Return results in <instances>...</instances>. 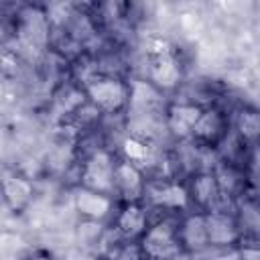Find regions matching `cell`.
I'll use <instances>...</instances> for the list:
<instances>
[{"label": "cell", "mask_w": 260, "mask_h": 260, "mask_svg": "<svg viewBox=\"0 0 260 260\" xmlns=\"http://www.w3.org/2000/svg\"><path fill=\"white\" fill-rule=\"evenodd\" d=\"M181 248H183V244L179 238V230H175L167 221H160L142 234L140 250H142V256L148 260L175 258L181 254Z\"/></svg>", "instance_id": "1"}, {"label": "cell", "mask_w": 260, "mask_h": 260, "mask_svg": "<svg viewBox=\"0 0 260 260\" xmlns=\"http://www.w3.org/2000/svg\"><path fill=\"white\" fill-rule=\"evenodd\" d=\"M83 187L100 191V193H108L114 189L116 185V165L112 162V156L104 150L93 152L85 167H83Z\"/></svg>", "instance_id": "2"}, {"label": "cell", "mask_w": 260, "mask_h": 260, "mask_svg": "<svg viewBox=\"0 0 260 260\" xmlns=\"http://www.w3.org/2000/svg\"><path fill=\"white\" fill-rule=\"evenodd\" d=\"M87 95L98 108L106 112H116L128 102L130 91L122 81L112 77H102L87 83Z\"/></svg>", "instance_id": "3"}, {"label": "cell", "mask_w": 260, "mask_h": 260, "mask_svg": "<svg viewBox=\"0 0 260 260\" xmlns=\"http://www.w3.org/2000/svg\"><path fill=\"white\" fill-rule=\"evenodd\" d=\"M73 201H75V209L85 217V219H91V221H98V219H104L112 207V201L106 193H100V191H93V189H87V187H81L75 191L73 195Z\"/></svg>", "instance_id": "4"}, {"label": "cell", "mask_w": 260, "mask_h": 260, "mask_svg": "<svg viewBox=\"0 0 260 260\" xmlns=\"http://www.w3.org/2000/svg\"><path fill=\"white\" fill-rule=\"evenodd\" d=\"M207 236H209V246H232L238 242V223L234 221L232 215L228 213H207Z\"/></svg>", "instance_id": "5"}, {"label": "cell", "mask_w": 260, "mask_h": 260, "mask_svg": "<svg viewBox=\"0 0 260 260\" xmlns=\"http://www.w3.org/2000/svg\"><path fill=\"white\" fill-rule=\"evenodd\" d=\"M179 238L183 248L191 252H201L209 246V236H207V219L205 215H189L181 228H179Z\"/></svg>", "instance_id": "6"}, {"label": "cell", "mask_w": 260, "mask_h": 260, "mask_svg": "<svg viewBox=\"0 0 260 260\" xmlns=\"http://www.w3.org/2000/svg\"><path fill=\"white\" fill-rule=\"evenodd\" d=\"M203 110L197 108V106H189V104H175L169 108V116H167V124H169V130L183 138L187 134H191L201 118Z\"/></svg>", "instance_id": "7"}, {"label": "cell", "mask_w": 260, "mask_h": 260, "mask_svg": "<svg viewBox=\"0 0 260 260\" xmlns=\"http://www.w3.org/2000/svg\"><path fill=\"white\" fill-rule=\"evenodd\" d=\"M181 77V69H179V63L175 61V57L169 53V51H162V53H156L152 65H150V79L154 85L158 87H173L177 85Z\"/></svg>", "instance_id": "8"}, {"label": "cell", "mask_w": 260, "mask_h": 260, "mask_svg": "<svg viewBox=\"0 0 260 260\" xmlns=\"http://www.w3.org/2000/svg\"><path fill=\"white\" fill-rule=\"evenodd\" d=\"M116 187L130 201H134L142 193V175L134 162L124 160L116 165Z\"/></svg>", "instance_id": "9"}, {"label": "cell", "mask_w": 260, "mask_h": 260, "mask_svg": "<svg viewBox=\"0 0 260 260\" xmlns=\"http://www.w3.org/2000/svg\"><path fill=\"white\" fill-rule=\"evenodd\" d=\"M150 195V201L158 207H169V209H179V207H185L187 201H189V193L185 187L181 185H175V183H169V185H162V187H154L148 191Z\"/></svg>", "instance_id": "10"}, {"label": "cell", "mask_w": 260, "mask_h": 260, "mask_svg": "<svg viewBox=\"0 0 260 260\" xmlns=\"http://www.w3.org/2000/svg\"><path fill=\"white\" fill-rule=\"evenodd\" d=\"M118 228L122 234L126 236H138L146 232V213L142 207H138L136 203H130L124 207V211L118 217Z\"/></svg>", "instance_id": "11"}, {"label": "cell", "mask_w": 260, "mask_h": 260, "mask_svg": "<svg viewBox=\"0 0 260 260\" xmlns=\"http://www.w3.org/2000/svg\"><path fill=\"white\" fill-rule=\"evenodd\" d=\"M4 195H6V201L14 209L22 207L32 195V185L22 177H6L4 179Z\"/></svg>", "instance_id": "12"}, {"label": "cell", "mask_w": 260, "mask_h": 260, "mask_svg": "<svg viewBox=\"0 0 260 260\" xmlns=\"http://www.w3.org/2000/svg\"><path fill=\"white\" fill-rule=\"evenodd\" d=\"M217 191H219L217 179L213 175H207V173L195 177L193 187H191V195L199 205H211L217 197Z\"/></svg>", "instance_id": "13"}, {"label": "cell", "mask_w": 260, "mask_h": 260, "mask_svg": "<svg viewBox=\"0 0 260 260\" xmlns=\"http://www.w3.org/2000/svg\"><path fill=\"white\" fill-rule=\"evenodd\" d=\"M219 130H221V118H219L217 112L209 110V112H203L201 114V118H199V122H197V126L193 130V134H197L203 140H211V138H215L219 134Z\"/></svg>", "instance_id": "14"}, {"label": "cell", "mask_w": 260, "mask_h": 260, "mask_svg": "<svg viewBox=\"0 0 260 260\" xmlns=\"http://www.w3.org/2000/svg\"><path fill=\"white\" fill-rule=\"evenodd\" d=\"M124 152H126V156L130 160L138 162V160H144L148 156V146L144 142L136 140V138H126L124 140Z\"/></svg>", "instance_id": "15"}, {"label": "cell", "mask_w": 260, "mask_h": 260, "mask_svg": "<svg viewBox=\"0 0 260 260\" xmlns=\"http://www.w3.org/2000/svg\"><path fill=\"white\" fill-rule=\"evenodd\" d=\"M242 260H260V248L258 246H244L240 248Z\"/></svg>", "instance_id": "16"}, {"label": "cell", "mask_w": 260, "mask_h": 260, "mask_svg": "<svg viewBox=\"0 0 260 260\" xmlns=\"http://www.w3.org/2000/svg\"><path fill=\"white\" fill-rule=\"evenodd\" d=\"M209 260H242V256H240V250H225V252L211 256Z\"/></svg>", "instance_id": "17"}, {"label": "cell", "mask_w": 260, "mask_h": 260, "mask_svg": "<svg viewBox=\"0 0 260 260\" xmlns=\"http://www.w3.org/2000/svg\"><path fill=\"white\" fill-rule=\"evenodd\" d=\"M26 260H55L51 254H47V252H35V254H30Z\"/></svg>", "instance_id": "18"}, {"label": "cell", "mask_w": 260, "mask_h": 260, "mask_svg": "<svg viewBox=\"0 0 260 260\" xmlns=\"http://www.w3.org/2000/svg\"><path fill=\"white\" fill-rule=\"evenodd\" d=\"M169 260H183L181 256H175V258H169Z\"/></svg>", "instance_id": "19"}]
</instances>
